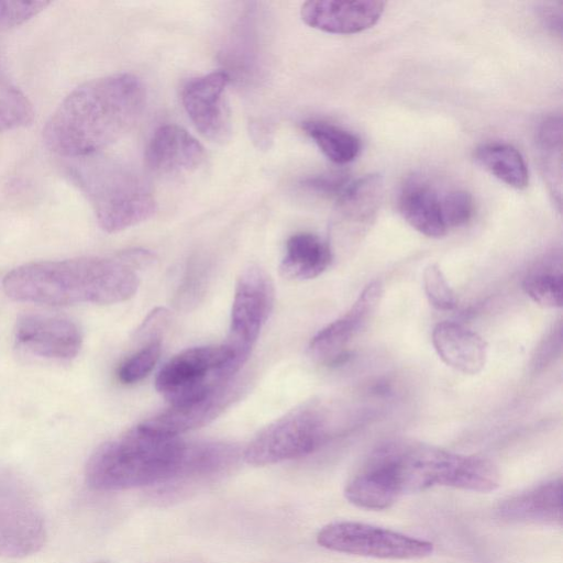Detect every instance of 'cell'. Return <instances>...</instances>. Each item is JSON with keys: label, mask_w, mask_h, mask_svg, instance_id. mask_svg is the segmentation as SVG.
I'll return each mask as SVG.
<instances>
[{"label": "cell", "mask_w": 563, "mask_h": 563, "mask_svg": "<svg viewBox=\"0 0 563 563\" xmlns=\"http://www.w3.org/2000/svg\"><path fill=\"white\" fill-rule=\"evenodd\" d=\"M382 296L380 282L367 284L345 314L329 323L312 338L309 344L310 355L323 364L339 363L345 355L350 341L373 317Z\"/></svg>", "instance_id": "13"}, {"label": "cell", "mask_w": 563, "mask_h": 563, "mask_svg": "<svg viewBox=\"0 0 563 563\" xmlns=\"http://www.w3.org/2000/svg\"><path fill=\"white\" fill-rule=\"evenodd\" d=\"M439 357L463 374H478L487 360V343L475 331L455 322H440L432 331Z\"/></svg>", "instance_id": "18"}, {"label": "cell", "mask_w": 563, "mask_h": 563, "mask_svg": "<svg viewBox=\"0 0 563 563\" xmlns=\"http://www.w3.org/2000/svg\"><path fill=\"white\" fill-rule=\"evenodd\" d=\"M330 245L309 232L291 235L280 262L282 275L291 280H307L321 275L332 262Z\"/></svg>", "instance_id": "20"}, {"label": "cell", "mask_w": 563, "mask_h": 563, "mask_svg": "<svg viewBox=\"0 0 563 563\" xmlns=\"http://www.w3.org/2000/svg\"><path fill=\"white\" fill-rule=\"evenodd\" d=\"M475 162L494 177L515 189L529 185V170L520 152L510 144L486 143L474 152Z\"/></svg>", "instance_id": "22"}, {"label": "cell", "mask_w": 563, "mask_h": 563, "mask_svg": "<svg viewBox=\"0 0 563 563\" xmlns=\"http://www.w3.org/2000/svg\"><path fill=\"white\" fill-rule=\"evenodd\" d=\"M316 539L320 547L333 552L384 560H417L433 552L430 541L357 521L330 522Z\"/></svg>", "instance_id": "8"}, {"label": "cell", "mask_w": 563, "mask_h": 563, "mask_svg": "<svg viewBox=\"0 0 563 563\" xmlns=\"http://www.w3.org/2000/svg\"><path fill=\"white\" fill-rule=\"evenodd\" d=\"M68 161L67 176L89 201L103 231L120 232L155 214L151 189L125 164L100 153Z\"/></svg>", "instance_id": "5"}, {"label": "cell", "mask_w": 563, "mask_h": 563, "mask_svg": "<svg viewBox=\"0 0 563 563\" xmlns=\"http://www.w3.org/2000/svg\"><path fill=\"white\" fill-rule=\"evenodd\" d=\"M97 563H109V562H97Z\"/></svg>", "instance_id": "34"}, {"label": "cell", "mask_w": 563, "mask_h": 563, "mask_svg": "<svg viewBox=\"0 0 563 563\" xmlns=\"http://www.w3.org/2000/svg\"><path fill=\"white\" fill-rule=\"evenodd\" d=\"M137 273L120 253L113 257L41 261L10 271L2 288L15 301L47 306L110 305L135 295L140 285Z\"/></svg>", "instance_id": "2"}, {"label": "cell", "mask_w": 563, "mask_h": 563, "mask_svg": "<svg viewBox=\"0 0 563 563\" xmlns=\"http://www.w3.org/2000/svg\"><path fill=\"white\" fill-rule=\"evenodd\" d=\"M525 292L539 306L561 308L563 282L561 273L539 269L527 275L522 282Z\"/></svg>", "instance_id": "26"}, {"label": "cell", "mask_w": 563, "mask_h": 563, "mask_svg": "<svg viewBox=\"0 0 563 563\" xmlns=\"http://www.w3.org/2000/svg\"><path fill=\"white\" fill-rule=\"evenodd\" d=\"M350 183L351 180L344 174L333 173L308 178L303 181V186L336 200Z\"/></svg>", "instance_id": "31"}, {"label": "cell", "mask_w": 563, "mask_h": 563, "mask_svg": "<svg viewBox=\"0 0 563 563\" xmlns=\"http://www.w3.org/2000/svg\"><path fill=\"white\" fill-rule=\"evenodd\" d=\"M382 197V177L377 174L366 175L351 181L336 199V205L342 217L362 230L375 218Z\"/></svg>", "instance_id": "21"}, {"label": "cell", "mask_w": 563, "mask_h": 563, "mask_svg": "<svg viewBox=\"0 0 563 563\" xmlns=\"http://www.w3.org/2000/svg\"><path fill=\"white\" fill-rule=\"evenodd\" d=\"M302 129L324 156L335 164L354 161L361 151V142L356 135L332 123L308 120L302 123Z\"/></svg>", "instance_id": "23"}, {"label": "cell", "mask_w": 563, "mask_h": 563, "mask_svg": "<svg viewBox=\"0 0 563 563\" xmlns=\"http://www.w3.org/2000/svg\"><path fill=\"white\" fill-rule=\"evenodd\" d=\"M275 299L271 276L258 265H249L240 274L232 302L227 347L238 371L269 318Z\"/></svg>", "instance_id": "10"}, {"label": "cell", "mask_w": 563, "mask_h": 563, "mask_svg": "<svg viewBox=\"0 0 563 563\" xmlns=\"http://www.w3.org/2000/svg\"><path fill=\"white\" fill-rule=\"evenodd\" d=\"M544 174L549 185L553 188L558 200L561 199V148H562V123L560 118H549L540 126L538 133Z\"/></svg>", "instance_id": "24"}, {"label": "cell", "mask_w": 563, "mask_h": 563, "mask_svg": "<svg viewBox=\"0 0 563 563\" xmlns=\"http://www.w3.org/2000/svg\"><path fill=\"white\" fill-rule=\"evenodd\" d=\"M562 512L561 477L508 497L497 507L498 517L511 523L561 526Z\"/></svg>", "instance_id": "17"}, {"label": "cell", "mask_w": 563, "mask_h": 563, "mask_svg": "<svg viewBox=\"0 0 563 563\" xmlns=\"http://www.w3.org/2000/svg\"><path fill=\"white\" fill-rule=\"evenodd\" d=\"M561 327L548 335L542 347L539 349L538 356H536V366H544L555 355L556 349L561 346Z\"/></svg>", "instance_id": "33"}, {"label": "cell", "mask_w": 563, "mask_h": 563, "mask_svg": "<svg viewBox=\"0 0 563 563\" xmlns=\"http://www.w3.org/2000/svg\"><path fill=\"white\" fill-rule=\"evenodd\" d=\"M360 470L395 503L434 486L488 493L500 483L498 468L487 459L413 441L378 446Z\"/></svg>", "instance_id": "3"}, {"label": "cell", "mask_w": 563, "mask_h": 563, "mask_svg": "<svg viewBox=\"0 0 563 563\" xmlns=\"http://www.w3.org/2000/svg\"><path fill=\"white\" fill-rule=\"evenodd\" d=\"M16 345L27 354L55 361H70L82 344L79 327L63 317L26 313L14 328Z\"/></svg>", "instance_id": "12"}, {"label": "cell", "mask_w": 563, "mask_h": 563, "mask_svg": "<svg viewBox=\"0 0 563 563\" xmlns=\"http://www.w3.org/2000/svg\"><path fill=\"white\" fill-rule=\"evenodd\" d=\"M161 353V340L146 343L120 364L117 371L118 379L123 384L141 382L153 371Z\"/></svg>", "instance_id": "27"}, {"label": "cell", "mask_w": 563, "mask_h": 563, "mask_svg": "<svg viewBox=\"0 0 563 563\" xmlns=\"http://www.w3.org/2000/svg\"><path fill=\"white\" fill-rule=\"evenodd\" d=\"M240 393L239 385L230 380L209 396L183 406H169L166 410L143 421L140 426L151 432L179 437L217 418Z\"/></svg>", "instance_id": "15"}, {"label": "cell", "mask_w": 563, "mask_h": 563, "mask_svg": "<svg viewBox=\"0 0 563 563\" xmlns=\"http://www.w3.org/2000/svg\"><path fill=\"white\" fill-rule=\"evenodd\" d=\"M168 321V311L163 308L153 310L139 329V336L148 342L161 340L163 329Z\"/></svg>", "instance_id": "32"}, {"label": "cell", "mask_w": 563, "mask_h": 563, "mask_svg": "<svg viewBox=\"0 0 563 563\" xmlns=\"http://www.w3.org/2000/svg\"><path fill=\"white\" fill-rule=\"evenodd\" d=\"M330 435L327 408L319 401H308L262 429L246 445L243 457L253 466L303 457L322 446Z\"/></svg>", "instance_id": "6"}, {"label": "cell", "mask_w": 563, "mask_h": 563, "mask_svg": "<svg viewBox=\"0 0 563 563\" xmlns=\"http://www.w3.org/2000/svg\"><path fill=\"white\" fill-rule=\"evenodd\" d=\"M45 539V519L33 490L14 475H1L0 556H29L43 547Z\"/></svg>", "instance_id": "9"}, {"label": "cell", "mask_w": 563, "mask_h": 563, "mask_svg": "<svg viewBox=\"0 0 563 563\" xmlns=\"http://www.w3.org/2000/svg\"><path fill=\"white\" fill-rule=\"evenodd\" d=\"M238 372L224 343L196 346L172 357L158 372L155 387L169 406H183L209 396Z\"/></svg>", "instance_id": "7"}, {"label": "cell", "mask_w": 563, "mask_h": 563, "mask_svg": "<svg viewBox=\"0 0 563 563\" xmlns=\"http://www.w3.org/2000/svg\"><path fill=\"white\" fill-rule=\"evenodd\" d=\"M205 159L203 146L184 128L165 124L155 130L145 150L150 169L179 174L196 169Z\"/></svg>", "instance_id": "16"}, {"label": "cell", "mask_w": 563, "mask_h": 563, "mask_svg": "<svg viewBox=\"0 0 563 563\" xmlns=\"http://www.w3.org/2000/svg\"><path fill=\"white\" fill-rule=\"evenodd\" d=\"M229 81L227 71H212L189 80L181 91L183 106L196 129L217 143H224L231 134L225 101Z\"/></svg>", "instance_id": "11"}, {"label": "cell", "mask_w": 563, "mask_h": 563, "mask_svg": "<svg viewBox=\"0 0 563 563\" xmlns=\"http://www.w3.org/2000/svg\"><path fill=\"white\" fill-rule=\"evenodd\" d=\"M441 195L427 179L409 178L399 196V211L407 223L429 238H442L448 229L441 210Z\"/></svg>", "instance_id": "19"}, {"label": "cell", "mask_w": 563, "mask_h": 563, "mask_svg": "<svg viewBox=\"0 0 563 563\" xmlns=\"http://www.w3.org/2000/svg\"><path fill=\"white\" fill-rule=\"evenodd\" d=\"M423 289L429 302L439 310H452L457 305L455 292L440 267L434 264L423 272Z\"/></svg>", "instance_id": "29"}, {"label": "cell", "mask_w": 563, "mask_h": 563, "mask_svg": "<svg viewBox=\"0 0 563 563\" xmlns=\"http://www.w3.org/2000/svg\"><path fill=\"white\" fill-rule=\"evenodd\" d=\"M34 115L27 96L0 75V133L27 126Z\"/></svg>", "instance_id": "25"}, {"label": "cell", "mask_w": 563, "mask_h": 563, "mask_svg": "<svg viewBox=\"0 0 563 563\" xmlns=\"http://www.w3.org/2000/svg\"><path fill=\"white\" fill-rule=\"evenodd\" d=\"M384 8L385 2L375 0H313L302 4L300 15L313 29L332 34H355L376 24Z\"/></svg>", "instance_id": "14"}, {"label": "cell", "mask_w": 563, "mask_h": 563, "mask_svg": "<svg viewBox=\"0 0 563 563\" xmlns=\"http://www.w3.org/2000/svg\"><path fill=\"white\" fill-rule=\"evenodd\" d=\"M441 210L446 229L466 224L474 212L472 196L463 189H451L441 195Z\"/></svg>", "instance_id": "28"}, {"label": "cell", "mask_w": 563, "mask_h": 563, "mask_svg": "<svg viewBox=\"0 0 563 563\" xmlns=\"http://www.w3.org/2000/svg\"><path fill=\"white\" fill-rule=\"evenodd\" d=\"M142 81L128 73L86 81L70 91L43 128L54 154L75 159L101 153L136 123L145 104Z\"/></svg>", "instance_id": "1"}, {"label": "cell", "mask_w": 563, "mask_h": 563, "mask_svg": "<svg viewBox=\"0 0 563 563\" xmlns=\"http://www.w3.org/2000/svg\"><path fill=\"white\" fill-rule=\"evenodd\" d=\"M188 446L179 437L157 434L137 424L91 454L86 482L100 492L167 487L183 473Z\"/></svg>", "instance_id": "4"}, {"label": "cell", "mask_w": 563, "mask_h": 563, "mask_svg": "<svg viewBox=\"0 0 563 563\" xmlns=\"http://www.w3.org/2000/svg\"><path fill=\"white\" fill-rule=\"evenodd\" d=\"M49 4V1H0V31L27 22Z\"/></svg>", "instance_id": "30"}]
</instances>
